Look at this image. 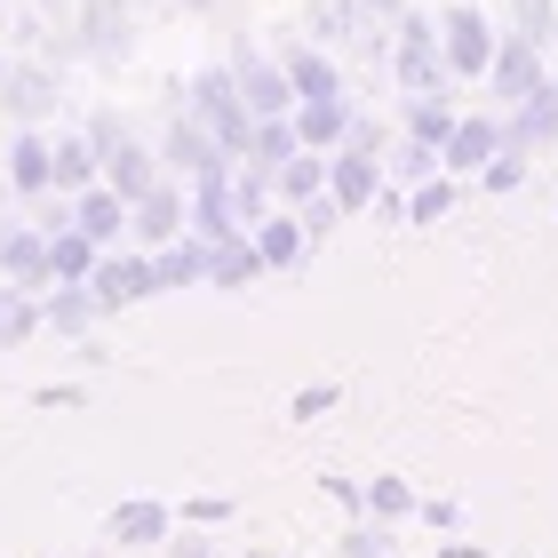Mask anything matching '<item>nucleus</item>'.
<instances>
[{"mask_svg":"<svg viewBox=\"0 0 558 558\" xmlns=\"http://www.w3.org/2000/svg\"><path fill=\"white\" fill-rule=\"evenodd\" d=\"M184 112H192V120H208V129H216V144L232 151V160L247 151V129H256V112L240 105V72H232V64H208V72H192V88H184Z\"/></svg>","mask_w":558,"mask_h":558,"instance_id":"nucleus-1","label":"nucleus"},{"mask_svg":"<svg viewBox=\"0 0 558 558\" xmlns=\"http://www.w3.org/2000/svg\"><path fill=\"white\" fill-rule=\"evenodd\" d=\"M391 72H399V88H408V96H430V88L454 81L447 48H439V24H430L423 9H408V16L391 24Z\"/></svg>","mask_w":558,"mask_h":558,"instance_id":"nucleus-2","label":"nucleus"},{"mask_svg":"<svg viewBox=\"0 0 558 558\" xmlns=\"http://www.w3.org/2000/svg\"><path fill=\"white\" fill-rule=\"evenodd\" d=\"M495 16L487 9H471V0H454V9L439 16V48H447V72L454 81H487V64H495Z\"/></svg>","mask_w":558,"mask_h":558,"instance_id":"nucleus-3","label":"nucleus"},{"mask_svg":"<svg viewBox=\"0 0 558 558\" xmlns=\"http://www.w3.org/2000/svg\"><path fill=\"white\" fill-rule=\"evenodd\" d=\"M160 168L175 175V184H216V175H232V151L216 144V129L208 120H175V129L160 136Z\"/></svg>","mask_w":558,"mask_h":558,"instance_id":"nucleus-4","label":"nucleus"},{"mask_svg":"<svg viewBox=\"0 0 558 558\" xmlns=\"http://www.w3.org/2000/svg\"><path fill=\"white\" fill-rule=\"evenodd\" d=\"M550 81V57H543V40H526V33H502L495 40V64H487V96L502 112L511 105H526V96H535Z\"/></svg>","mask_w":558,"mask_h":558,"instance_id":"nucleus-5","label":"nucleus"},{"mask_svg":"<svg viewBox=\"0 0 558 558\" xmlns=\"http://www.w3.org/2000/svg\"><path fill=\"white\" fill-rule=\"evenodd\" d=\"M129 232L136 247H168V240H184L192 232V184H175V175H160L136 208H129Z\"/></svg>","mask_w":558,"mask_h":558,"instance_id":"nucleus-6","label":"nucleus"},{"mask_svg":"<svg viewBox=\"0 0 558 558\" xmlns=\"http://www.w3.org/2000/svg\"><path fill=\"white\" fill-rule=\"evenodd\" d=\"M88 288H96V303H105V312H129V303L160 295V288H151V247H105V256H96V271H88Z\"/></svg>","mask_w":558,"mask_h":558,"instance_id":"nucleus-7","label":"nucleus"},{"mask_svg":"<svg viewBox=\"0 0 558 558\" xmlns=\"http://www.w3.org/2000/svg\"><path fill=\"white\" fill-rule=\"evenodd\" d=\"M232 72H240V105L256 112V120H279V112H295V81H288V64L279 57H256V48H232Z\"/></svg>","mask_w":558,"mask_h":558,"instance_id":"nucleus-8","label":"nucleus"},{"mask_svg":"<svg viewBox=\"0 0 558 558\" xmlns=\"http://www.w3.org/2000/svg\"><path fill=\"white\" fill-rule=\"evenodd\" d=\"M327 192L343 199V216H360V208H375V192H384V151L336 144V151H327Z\"/></svg>","mask_w":558,"mask_h":558,"instance_id":"nucleus-9","label":"nucleus"},{"mask_svg":"<svg viewBox=\"0 0 558 558\" xmlns=\"http://www.w3.org/2000/svg\"><path fill=\"white\" fill-rule=\"evenodd\" d=\"M0 112L24 120V129H40V120L57 112V72H48V64H9V57H0Z\"/></svg>","mask_w":558,"mask_h":558,"instance_id":"nucleus-10","label":"nucleus"},{"mask_svg":"<svg viewBox=\"0 0 558 558\" xmlns=\"http://www.w3.org/2000/svg\"><path fill=\"white\" fill-rule=\"evenodd\" d=\"M502 151V120H487V112H463L454 120V136H447V151H439V168H454V175H478Z\"/></svg>","mask_w":558,"mask_h":558,"instance_id":"nucleus-11","label":"nucleus"},{"mask_svg":"<svg viewBox=\"0 0 558 558\" xmlns=\"http://www.w3.org/2000/svg\"><path fill=\"white\" fill-rule=\"evenodd\" d=\"M271 264H264V247H256V232H223L216 240V256H208V288H223V295H240V288H256Z\"/></svg>","mask_w":558,"mask_h":558,"instance_id":"nucleus-12","label":"nucleus"},{"mask_svg":"<svg viewBox=\"0 0 558 558\" xmlns=\"http://www.w3.org/2000/svg\"><path fill=\"white\" fill-rule=\"evenodd\" d=\"M105 535L120 550H151V543L175 535V511H168V502H151V495H136V502H120V511L105 519Z\"/></svg>","mask_w":558,"mask_h":558,"instance_id":"nucleus-13","label":"nucleus"},{"mask_svg":"<svg viewBox=\"0 0 558 558\" xmlns=\"http://www.w3.org/2000/svg\"><path fill=\"white\" fill-rule=\"evenodd\" d=\"M208 256H216V240H168V247H151V288H208Z\"/></svg>","mask_w":558,"mask_h":558,"instance_id":"nucleus-14","label":"nucleus"},{"mask_svg":"<svg viewBox=\"0 0 558 558\" xmlns=\"http://www.w3.org/2000/svg\"><path fill=\"white\" fill-rule=\"evenodd\" d=\"M502 144H526V151H535V144H558V72L526 96V105L502 112Z\"/></svg>","mask_w":558,"mask_h":558,"instance_id":"nucleus-15","label":"nucleus"},{"mask_svg":"<svg viewBox=\"0 0 558 558\" xmlns=\"http://www.w3.org/2000/svg\"><path fill=\"white\" fill-rule=\"evenodd\" d=\"M72 216H81V232H88L96 247H120V232H129V199H120L105 175H96L88 192H72Z\"/></svg>","mask_w":558,"mask_h":558,"instance_id":"nucleus-16","label":"nucleus"},{"mask_svg":"<svg viewBox=\"0 0 558 558\" xmlns=\"http://www.w3.org/2000/svg\"><path fill=\"white\" fill-rule=\"evenodd\" d=\"M81 40H88V57H129L136 48V24H129V9L120 0H81Z\"/></svg>","mask_w":558,"mask_h":558,"instance_id":"nucleus-17","label":"nucleus"},{"mask_svg":"<svg viewBox=\"0 0 558 558\" xmlns=\"http://www.w3.org/2000/svg\"><path fill=\"white\" fill-rule=\"evenodd\" d=\"M0 279H9V288H48V279H57V271H48V232H40V223H33V232H9V247H0Z\"/></svg>","mask_w":558,"mask_h":558,"instance_id":"nucleus-18","label":"nucleus"},{"mask_svg":"<svg viewBox=\"0 0 558 558\" xmlns=\"http://www.w3.org/2000/svg\"><path fill=\"white\" fill-rule=\"evenodd\" d=\"M192 232H199V240L247 232V216H240V199H232V175H216V184H192Z\"/></svg>","mask_w":558,"mask_h":558,"instance_id":"nucleus-19","label":"nucleus"},{"mask_svg":"<svg viewBox=\"0 0 558 558\" xmlns=\"http://www.w3.org/2000/svg\"><path fill=\"white\" fill-rule=\"evenodd\" d=\"M295 136L303 144H319V151H336L343 144V129H351V105H343V96H295Z\"/></svg>","mask_w":558,"mask_h":558,"instance_id":"nucleus-20","label":"nucleus"},{"mask_svg":"<svg viewBox=\"0 0 558 558\" xmlns=\"http://www.w3.org/2000/svg\"><path fill=\"white\" fill-rule=\"evenodd\" d=\"M105 184H112V192H120V199L136 208V199H144L151 184H160V151H144V144L129 136L120 151H105Z\"/></svg>","mask_w":558,"mask_h":558,"instance_id":"nucleus-21","label":"nucleus"},{"mask_svg":"<svg viewBox=\"0 0 558 558\" xmlns=\"http://www.w3.org/2000/svg\"><path fill=\"white\" fill-rule=\"evenodd\" d=\"M256 247H264V264H271V271H295V264H303V247H312V232H303V216H295V208H279V216H256Z\"/></svg>","mask_w":558,"mask_h":558,"instance_id":"nucleus-22","label":"nucleus"},{"mask_svg":"<svg viewBox=\"0 0 558 558\" xmlns=\"http://www.w3.org/2000/svg\"><path fill=\"white\" fill-rule=\"evenodd\" d=\"M9 175H16V192H33V199L57 184V151H48L40 129H16V144H9Z\"/></svg>","mask_w":558,"mask_h":558,"instance_id":"nucleus-23","label":"nucleus"},{"mask_svg":"<svg viewBox=\"0 0 558 558\" xmlns=\"http://www.w3.org/2000/svg\"><path fill=\"white\" fill-rule=\"evenodd\" d=\"M271 184H279V199H288V208H303L312 192H327V151H319V144H295L288 160H279Z\"/></svg>","mask_w":558,"mask_h":558,"instance_id":"nucleus-24","label":"nucleus"},{"mask_svg":"<svg viewBox=\"0 0 558 558\" xmlns=\"http://www.w3.org/2000/svg\"><path fill=\"white\" fill-rule=\"evenodd\" d=\"M279 64H288L295 96H343V72H336V57H327V48H312V40H303V48H288Z\"/></svg>","mask_w":558,"mask_h":558,"instance_id":"nucleus-25","label":"nucleus"},{"mask_svg":"<svg viewBox=\"0 0 558 558\" xmlns=\"http://www.w3.org/2000/svg\"><path fill=\"white\" fill-rule=\"evenodd\" d=\"M48 151H57V192H88L96 175H105V160H96L88 129H81V136H48Z\"/></svg>","mask_w":558,"mask_h":558,"instance_id":"nucleus-26","label":"nucleus"},{"mask_svg":"<svg viewBox=\"0 0 558 558\" xmlns=\"http://www.w3.org/2000/svg\"><path fill=\"white\" fill-rule=\"evenodd\" d=\"M295 144H303V136H295V120L279 112V120H256V129H247V151H240V160H247V168H264V175H279V160H288Z\"/></svg>","mask_w":558,"mask_h":558,"instance_id":"nucleus-27","label":"nucleus"},{"mask_svg":"<svg viewBox=\"0 0 558 558\" xmlns=\"http://www.w3.org/2000/svg\"><path fill=\"white\" fill-rule=\"evenodd\" d=\"M96 256H105V247H96L81 223H64V232H48V271L57 279H88L96 271Z\"/></svg>","mask_w":558,"mask_h":558,"instance_id":"nucleus-28","label":"nucleus"},{"mask_svg":"<svg viewBox=\"0 0 558 558\" xmlns=\"http://www.w3.org/2000/svg\"><path fill=\"white\" fill-rule=\"evenodd\" d=\"M454 120H463V112L447 105V88H430V96H408V136H423V144H439V151H447Z\"/></svg>","mask_w":558,"mask_h":558,"instance_id":"nucleus-29","label":"nucleus"},{"mask_svg":"<svg viewBox=\"0 0 558 558\" xmlns=\"http://www.w3.org/2000/svg\"><path fill=\"white\" fill-rule=\"evenodd\" d=\"M415 511H423V495L408 487V478H391V471H384V478H367V519H384V526H391V519H415Z\"/></svg>","mask_w":558,"mask_h":558,"instance_id":"nucleus-30","label":"nucleus"},{"mask_svg":"<svg viewBox=\"0 0 558 558\" xmlns=\"http://www.w3.org/2000/svg\"><path fill=\"white\" fill-rule=\"evenodd\" d=\"M33 327H48L40 303H33V288H0V343H24Z\"/></svg>","mask_w":558,"mask_h":558,"instance_id":"nucleus-31","label":"nucleus"},{"mask_svg":"<svg viewBox=\"0 0 558 558\" xmlns=\"http://www.w3.org/2000/svg\"><path fill=\"white\" fill-rule=\"evenodd\" d=\"M502 33H526V40H558V0H511V16H502Z\"/></svg>","mask_w":558,"mask_h":558,"instance_id":"nucleus-32","label":"nucleus"},{"mask_svg":"<svg viewBox=\"0 0 558 558\" xmlns=\"http://www.w3.org/2000/svg\"><path fill=\"white\" fill-rule=\"evenodd\" d=\"M360 0H312V33L319 40H351V33H360Z\"/></svg>","mask_w":558,"mask_h":558,"instance_id":"nucleus-33","label":"nucleus"},{"mask_svg":"<svg viewBox=\"0 0 558 558\" xmlns=\"http://www.w3.org/2000/svg\"><path fill=\"white\" fill-rule=\"evenodd\" d=\"M478 184H487V192H519L526 184V144H502L495 160L478 168Z\"/></svg>","mask_w":558,"mask_h":558,"instance_id":"nucleus-34","label":"nucleus"},{"mask_svg":"<svg viewBox=\"0 0 558 558\" xmlns=\"http://www.w3.org/2000/svg\"><path fill=\"white\" fill-rule=\"evenodd\" d=\"M454 208V184H447V175H439V184H415L408 192V223H439Z\"/></svg>","mask_w":558,"mask_h":558,"instance_id":"nucleus-35","label":"nucleus"},{"mask_svg":"<svg viewBox=\"0 0 558 558\" xmlns=\"http://www.w3.org/2000/svg\"><path fill=\"white\" fill-rule=\"evenodd\" d=\"M336 399H343L336 384H303V391L288 399V415H303V423H312V415H327V408H336Z\"/></svg>","mask_w":558,"mask_h":558,"instance_id":"nucleus-36","label":"nucleus"},{"mask_svg":"<svg viewBox=\"0 0 558 558\" xmlns=\"http://www.w3.org/2000/svg\"><path fill=\"white\" fill-rule=\"evenodd\" d=\"M384 519H375V526H351V535H343V558H384Z\"/></svg>","mask_w":558,"mask_h":558,"instance_id":"nucleus-37","label":"nucleus"},{"mask_svg":"<svg viewBox=\"0 0 558 558\" xmlns=\"http://www.w3.org/2000/svg\"><path fill=\"white\" fill-rule=\"evenodd\" d=\"M423 526H447V535H454V526H463V502H447V495H423V511H415Z\"/></svg>","mask_w":558,"mask_h":558,"instance_id":"nucleus-38","label":"nucleus"},{"mask_svg":"<svg viewBox=\"0 0 558 558\" xmlns=\"http://www.w3.org/2000/svg\"><path fill=\"white\" fill-rule=\"evenodd\" d=\"M160 558H216V543H208V535H192V526H184V535H168V543H160Z\"/></svg>","mask_w":558,"mask_h":558,"instance_id":"nucleus-39","label":"nucleus"},{"mask_svg":"<svg viewBox=\"0 0 558 558\" xmlns=\"http://www.w3.org/2000/svg\"><path fill=\"white\" fill-rule=\"evenodd\" d=\"M184 519H192V526H223V519H232V502H223V495H199V502H184Z\"/></svg>","mask_w":558,"mask_h":558,"instance_id":"nucleus-40","label":"nucleus"},{"mask_svg":"<svg viewBox=\"0 0 558 558\" xmlns=\"http://www.w3.org/2000/svg\"><path fill=\"white\" fill-rule=\"evenodd\" d=\"M439 558H487L478 543H439Z\"/></svg>","mask_w":558,"mask_h":558,"instance_id":"nucleus-41","label":"nucleus"},{"mask_svg":"<svg viewBox=\"0 0 558 558\" xmlns=\"http://www.w3.org/2000/svg\"><path fill=\"white\" fill-rule=\"evenodd\" d=\"M9 192H16V175H9V168H0V199H9Z\"/></svg>","mask_w":558,"mask_h":558,"instance_id":"nucleus-42","label":"nucleus"},{"mask_svg":"<svg viewBox=\"0 0 558 558\" xmlns=\"http://www.w3.org/2000/svg\"><path fill=\"white\" fill-rule=\"evenodd\" d=\"M184 9H216V0H184Z\"/></svg>","mask_w":558,"mask_h":558,"instance_id":"nucleus-43","label":"nucleus"},{"mask_svg":"<svg viewBox=\"0 0 558 558\" xmlns=\"http://www.w3.org/2000/svg\"><path fill=\"white\" fill-rule=\"evenodd\" d=\"M0 247H9V223H0Z\"/></svg>","mask_w":558,"mask_h":558,"instance_id":"nucleus-44","label":"nucleus"},{"mask_svg":"<svg viewBox=\"0 0 558 558\" xmlns=\"http://www.w3.org/2000/svg\"><path fill=\"white\" fill-rule=\"evenodd\" d=\"M88 558H112V550H88Z\"/></svg>","mask_w":558,"mask_h":558,"instance_id":"nucleus-45","label":"nucleus"},{"mask_svg":"<svg viewBox=\"0 0 558 558\" xmlns=\"http://www.w3.org/2000/svg\"><path fill=\"white\" fill-rule=\"evenodd\" d=\"M247 558H256V550H247Z\"/></svg>","mask_w":558,"mask_h":558,"instance_id":"nucleus-46","label":"nucleus"},{"mask_svg":"<svg viewBox=\"0 0 558 558\" xmlns=\"http://www.w3.org/2000/svg\"><path fill=\"white\" fill-rule=\"evenodd\" d=\"M550 72H558V64H550Z\"/></svg>","mask_w":558,"mask_h":558,"instance_id":"nucleus-47","label":"nucleus"}]
</instances>
